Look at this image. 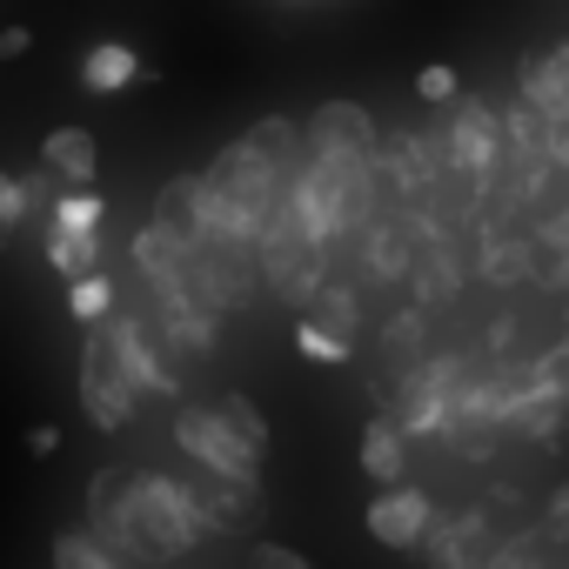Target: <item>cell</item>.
Returning a JSON list of instances; mask_svg holds the SVG:
<instances>
[{
  "instance_id": "obj_1",
  "label": "cell",
  "mask_w": 569,
  "mask_h": 569,
  "mask_svg": "<svg viewBox=\"0 0 569 569\" xmlns=\"http://www.w3.org/2000/svg\"><path fill=\"white\" fill-rule=\"evenodd\" d=\"M88 529L121 556V562H174L201 542V502L174 476H128L101 469L88 489Z\"/></svg>"
},
{
  "instance_id": "obj_2",
  "label": "cell",
  "mask_w": 569,
  "mask_h": 569,
  "mask_svg": "<svg viewBox=\"0 0 569 569\" xmlns=\"http://www.w3.org/2000/svg\"><path fill=\"white\" fill-rule=\"evenodd\" d=\"M281 194H289V174H281L248 134L228 141L214 161H208V208H214V234H248L261 241L268 214L281 208Z\"/></svg>"
},
{
  "instance_id": "obj_3",
  "label": "cell",
  "mask_w": 569,
  "mask_h": 569,
  "mask_svg": "<svg viewBox=\"0 0 569 569\" xmlns=\"http://www.w3.org/2000/svg\"><path fill=\"white\" fill-rule=\"evenodd\" d=\"M134 402H141V382L128 376V362L114 356V342H108V329L94 322V336H88V349H81V409H88V422L94 429H128L134 422Z\"/></svg>"
},
{
  "instance_id": "obj_4",
  "label": "cell",
  "mask_w": 569,
  "mask_h": 569,
  "mask_svg": "<svg viewBox=\"0 0 569 569\" xmlns=\"http://www.w3.org/2000/svg\"><path fill=\"white\" fill-rule=\"evenodd\" d=\"M174 442L201 462V469H214V476H241V482H254V469H261V449L221 416V409H174Z\"/></svg>"
},
{
  "instance_id": "obj_5",
  "label": "cell",
  "mask_w": 569,
  "mask_h": 569,
  "mask_svg": "<svg viewBox=\"0 0 569 569\" xmlns=\"http://www.w3.org/2000/svg\"><path fill=\"white\" fill-rule=\"evenodd\" d=\"M496 141H502V114H496L489 101H462L456 121H449V134H442L449 168H456L469 188H482V181L496 174Z\"/></svg>"
},
{
  "instance_id": "obj_6",
  "label": "cell",
  "mask_w": 569,
  "mask_h": 569,
  "mask_svg": "<svg viewBox=\"0 0 569 569\" xmlns=\"http://www.w3.org/2000/svg\"><path fill=\"white\" fill-rule=\"evenodd\" d=\"M429 529H436V502L409 482H382V496L369 502V536L389 549H416L429 542Z\"/></svg>"
},
{
  "instance_id": "obj_7",
  "label": "cell",
  "mask_w": 569,
  "mask_h": 569,
  "mask_svg": "<svg viewBox=\"0 0 569 569\" xmlns=\"http://www.w3.org/2000/svg\"><path fill=\"white\" fill-rule=\"evenodd\" d=\"M154 228H168L174 241H201L214 234V208H208V174H174L161 194H154Z\"/></svg>"
},
{
  "instance_id": "obj_8",
  "label": "cell",
  "mask_w": 569,
  "mask_h": 569,
  "mask_svg": "<svg viewBox=\"0 0 569 569\" xmlns=\"http://www.w3.org/2000/svg\"><path fill=\"white\" fill-rule=\"evenodd\" d=\"M101 329H108L114 356L128 362V376H134L141 389H154V396H174V389H181V382H174V369L161 362V349H154V342L141 336V316H134V309H114V316H108Z\"/></svg>"
},
{
  "instance_id": "obj_9",
  "label": "cell",
  "mask_w": 569,
  "mask_h": 569,
  "mask_svg": "<svg viewBox=\"0 0 569 569\" xmlns=\"http://www.w3.org/2000/svg\"><path fill=\"white\" fill-rule=\"evenodd\" d=\"M516 88H522V101H536L556 128H569V48H529L522 61H516Z\"/></svg>"
},
{
  "instance_id": "obj_10",
  "label": "cell",
  "mask_w": 569,
  "mask_h": 569,
  "mask_svg": "<svg viewBox=\"0 0 569 569\" xmlns=\"http://www.w3.org/2000/svg\"><path fill=\"white\" fill-rule=\"evenodd\" d=\"M309 148H336V154H376V121L356 101H322L309 114Z\"/></svg>"
},
{
  "instance_id": "obj_11",
  "label": "cell",
  "mask_w": 569,
  "mask_h": 569,
  "mask_svg": "<svg viewBox=\"0 0 569 569\" xmlns=\"http://www.w3.org/2000/svg\"><path fill=\"white\" fill-rule=\"evenodd\" d=\"M194 502H201V522H208V529H248L254 509H261L254 482H241V476H214V469L194 476Z\"/></svg>"
},
{
  "instance_id": "obj_12",
  "label": "cell",
  "mask_w": 569,
  "mask_h": 569,
  "mask_svg": "<svg viewBox=\"0 0 569 569\" xmlns=\"http://www.w3.org/2000/svg\"><path fill=\"white\" fill-rule=\"evenodd\" d=\"M429 556H436V562H489V556H496L489 516H482V509H462V516L436 522V529H429Z\"/></svg>"
},
{
  "instance_id": "obj_13",
  "label": "cell",
  "mask_w": 569,
  "mask_h": 569,
  "mask_svg": "<svg viewBox=\"0 0 569 569\" xmlns=\"http://www.w3.org/2000/svg\"><path fill=\"white\" fill-rule=\"evenodd\" d=\"M362 476L369 482H402L409 476V429L396 416H376L362 429Z\"/></svg>"
},
{
  "instance_id": "obj_14",
  "label": "cell",
  "mask_w": 569,
  "mask_h": 569,
  "mask_svg": "<svg viewBox=\"0 0 569 569\" xmlns=\"http://www.w3.org/2000/svg\"><path fill=\"white\" fill-rule=\"evenodd\" d=\"M134 81H141V54H134V48L101 41V48L81 54V88H88V94H121V88H134Z\"/></svg>"
},
{
  "instance_id": "obj_15",
  "label": "cell",
  "mask_w": 569,
  "mask_h": 569,
  "mask_svg": "<svg viewBox=\"0 0 569 569\" xmlns=\"http://www.w3.org/2000/svg\"><path fill=\"white\" fill-rule=\"evenodd\" d=\"M41 161H54V168L68 174V188H88L94 168H101V148H94L88 128H54V134L41 141Z\"/></svg>"
},
{
  "instance_id": "obj_16",
  "label": "cell",
  "mask_w": 569,
  "mask_h": 569,
  "mask_svg": "<svg viewBox=\"0 0 569 569\" xmlns=\"http://www.w3.org/2000/svg\"><path fill=\"white\" fill-rule=\"evenodd\" d=\"M248 141H254V148H261V154H268V161H274L281 174H289V181L302 174V168H296V154H302L309 128H296L289 114H268V121H254V128H248Z\"/></svg>"
},
{
  "instance_id": "obj_17",
  "label": "cell",
  "mask_w": 569,
  "mask_h": 569,
  "mask_svg": "<svg viewBox=\"0 0 569 569\" xmlns=\"http://www.w3.org/2000/svg\"><path fill=\"white\" fill-rule=\"evenodd\" d=\"M482 274L502 281V289H516V281L536 274V248L516 241V234H489V241H482Z\"/></svg>"
},
{
  "instance_id": "obj_18",
  "label": "cell",
  "mask_w": 569,
  "mask_h": 569,
  "mask_svg": "<svg viewBox=\"0 0 569 569\" xmlns=\"http://www.w3.org/2000/svg\"><path fill=\"white\" fill-rule=\"evenodd\" d=\"M68 316L81 322V329H94V322H108L114 316V281L94 268V274H74V289H68Z\"/></svg>"
},
{
  "instance_id": "obj_19",
  "label": "cell",
  "mask_w": 569,
  "mask_h": 569,
  "mask_svg": "<svg viewBox=\"0 0 569 569\" xmlns=\"http://www.w3.org/2000/svg\"><path fill=\"white\" fill-rule=\"evenodd\" d=\"M54 562H61V569H114L121 556H114L94 529H68V536H54Z\"/></svg>"
},
{
  "instance_id": "obj_20",
  "label": "cell",
  "mask_w": 569,
  "mask_h": 569,
  "mask_svg": "<svg viewBox=\"0 0 569 569\" xmlns=\"http://www.w3.org/2000/svg\"><path fill=\"white\" fill-rule=\"evenodd\" d=\"M296 349H302L309 362H322V369L349 362V336H336V329H329V322H316V316H302V322H296Z\"/></svg>"
},
{
  "instance_id": "obj_21",
  "label": "cell",
  "mask_w": 569,
  "mask_h": 569,
  "mask_svg": "<svg viewBox=\"0 0 569 569\" xmlns=\"http://www.w3.org/2000/svg\"><path fill=\"white\" fill-rule=\"evenodd\" d=\"M21 221H34V201H28L21 174H8V168H0V248H8V241L21 234Z\"/></svg>"
},
{
  "instance_id": "obj_22",
  "label": "cell",
  "mask_w": 569,
  "mask_h": 569,
  "mask_svg": "<svg viewBox=\"0 0 569 569\" xmlns=\"http://www.w3.org/2000/svg\"><path fill=\"white\" fill-rule=\"evenodd\" d=\"M101 214H108V201H101L94 188H81V194H61L48 221H54V228H101Z\"/></svg>"
},
{
  "instance_id": "obj_23",
  "label": "cell",
  "mask_w": 569,
  "mask_h": 569,
  "mask_svg": "<svg viewBox=\"0 0 569 569\" xmlns=\"http://www.w3.org/2000/svg\"><path fill=\"white\" fill-rule=\"evenodd\" d=\"M316 322H329L336 336H356L362 329V309H356L349 289H316Z\"/></svg>"
},
{
  "instance_id": "obj_24",
  "label": "cell",
  "mask_w": 569,
  "mask_h": 569,
  "mask_svg": "<svg viewBox=\"0 0 569 569\" xmlns=\"http://www.w3.org/2000/svg\"><path fill=\"white\" fill-rule=\"evenodd\" d=\"M402 268H409L402 234H396V228H376V234H369V274H402Z\"/></svg>"
},
{
  "instance_id": "obj_25",
  "label": "cell",
  "mask_w": 569,
  "mask_h": 569,
  "mask_svg": "<svg viewBox=\"0 0 569 569\" xmlns=\"http://www.w3.org/2000/svg\"><path fill=\"white\" fill-rule=\"evenodd\" d=\"M456 88H462V81H456V68H449V61H429V68L416 74V94H422L429 108H442V101H456Z\"/></svg>"
},
{
  "instance_id": "obj_26",
  "label": "cell",
  "mask_w": 569,
  "mask_h": 569,
  "mask_svg": "<svg viewBox=\"0 0 569 569\" xmlns=\"http://www.w3.org/2000/svg\"><path fill=\"white\" fill-rule=\"evenodd\" d=\"M221 416H228V422H234V429L261 449V456H268V422H261V409H254L248 396H228V402H221Z\"/></svg>"
},
{
  "instance_id": "obj_27",
  "label": "cell",
  "mask_w": 569,
  "mask_h": 569,
  "mask_svg": "<svg viewBox=\"0 0 569 569\" xmlns=\"http://www.w3.org/2000/svg\"><path fill=\"white\" fill-rule=\"evenodd\" d=\"M536 382H542L549 396H569V336H562L549 356H536Z\"/></svg>"
},
{
  "instance_id": "obj_28",
  "label": "cell",
  "mask_w": 569,
  "mask_h": 569,
  "mask_svg": "<svg viewBox=\"0 0 569 569\" xmlns=\"http://www.w3.org/2000/svg\"><path fill=\"white\" fill-rule=\"evenodd\" d=\"M248 562H254V569H309V556H302V549H289V542H254V549H248Z\"/></svg>"
},
{
  "instance_id": "obj_29",
  "label": "cell",
  "mask_w": 569,
  "mask_h": 569,
  "mask_svg": "<svg viewBox=\"0 0 569 569\" xmlns=\"http://www.w3.org/2000/svg\"><path fill=\"white\" fill-rule=\"evenodd\" d=\"M542 522H549V529H556V536L569 542V482H562V489L549 496V509H542Z\"/></svg>"
},
{
  "instance_id": "obj_30",
  "label": "cell",
  "mask_w": 569,
  "mask_h": 569,
  "mask_svg": "<svg viewBox=\"0 0 569 569\" xmlns=\"http://www.w3.org/2000/svg\"><path fill=\"white\" fill-rule=\"evenodd\" d=\"M28 48H34V34H28V28H0V61H21Z\"/></svg>"
},
{
  "instance_id": "obj_31",
  "label": "cell",
  "mask_w": 569,
  "mask_h": 569,
  "mask_svg": "<svg viewBox=\"0 0 569 569\" xmlns=\"http://www.w3.org/2000/svg\"><path fill=\"white\" fill-rule=\"evenodd\" d=\"M28 449H34V456H54V449H61V429H54V422L28 429Z\"/></svg>"
},
{
  "instance_id": "obj_32",
  "label": "cell",
  "mask_w": 569,
  "mask_h": 569,
  "mask_svg": "<svg viewBox=\"0 0 569 569\" xmlns=\"http://www.w3.org/2000/svg\"><path fill=\"white\" fill-rule=\"evenodd\" d=\"M542 241H549V248H562V254H569V208H562V214H549V221H542Z\"/></svg>"
},
{
  "instance_id": "obj_33",
  "label": "cell",
  "mask_w": 569,
  "mask_h": 569,
  "mask_svg": "<svg viewBox=\"0 0 569 569\" xmlns=\"http://www.w3.org/2000/svg\"><path fill=\"white\" fill-rule=\"evenodd\" d=\"M556 161H562V168H569V128H562V134H556Z\"/></svg>"
},
{
  "instance_id": "obj_34",
  "label": "cell",
  "mask_w": 569,
  "mask_h": 569,
  "mask_svg": "<svg viewBox=\"0 0 569 569\" xmlns=\"http://www.w3.org/2000/svg\"><path fill=\"white\" fill-rule=\"evenodd\" d=\"M562 329H569V309H562Z\"/></svg>"
}]
</instances>
